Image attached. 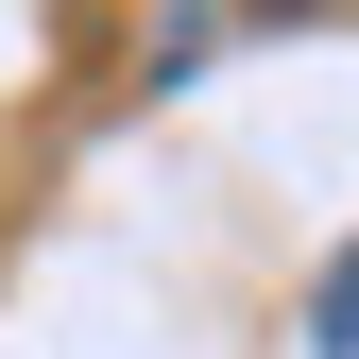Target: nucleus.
<instances>
[{
  "instance_id": "f257e3e1",
  "label": "nucleus",
  "mask_w": 359,
  "mask_h": 359,
  "mask_svg": "<svg viewBox=\"0 0 359 359\" xmlns=\"http://www.w3.org/2000/svg\"><path fill=\"white\" fill-rule=\"evenodd\" d=\"M308 342H325V359H359V240L325 257V291H308Z\"/></svg>"
}]
</instances>
